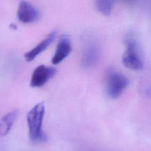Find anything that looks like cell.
Returning <instances> with one entry per match:
<instances>
[{"label": "cell", "instance_id": "cell-5", "mask_svg": "<svg viewBox=\"0 0 151 151\" xmlns=\"http://www.w3.org/2000/svg\"><path fill=\"white\" fill-rule=\"evenodd\" d=\"M17 15L18 19L24 24L35 22L40 17L38 10L31 4L24 0L19 4Z\"/></svg>", "mask_w": 151, "mask_h": 151}, {"label": "cell", "instance_id": "cell-6", "mask_svg": "<svg viewBox=\"0 0 151 151\" xmlns=\"http://www.w3.org/2000/svg\"><path fill=\"white\" fill-rule=\"evenodd\" d=\"M71 51V44L68 37L65 35L61 37L51 59V63L54 65L60 64L69 55Z\"/></svg>", "mask_w": 151, "mask_h": 151}, {"label": "cell", "instance_id": "cell-9", "mask_svg": "<svg viewBox=\"0 0 151 151\" xmlns=\"http://www.w3.org/2000/svg\"><path fill=\"white\" fill-rule=\"evenodd\" d=\"M99 54V48L95 42H87L83 58V63L84 66L88 67L93 64L97 59Z\"/></svg>", "mask_w": 151, "mask_h": 151}, {"label": "cell", "instance_id": "cell-3", "mask_svg": "<svg viewBox=\"0 0 151 151\" xmlns=\"http://www.w3.org/2000/svg\"><path fill=\"white\" fill-rule=\"evenodd\" d=\"M129 85L128 78L120 73L109 70L106 75L107 94L113 99L119 97Z\"/></svg>", "mask_w": 151, "mask_h": 151}, {"label": "cell", "instance_id": "cell-4", "mask_svg": "<svg viewBox=\"0 0 151 151\" xmlns=\"http://www.w3.org/2000/svg\"><path fill=\"white\" fill-rule=\"evenodd\" d=\"M57 70L54 67L40 65L37 67L32 74L30 86L40 87L45 84L56 74Z\"/></svg>", "mask_w": 151, "mask_h": 151}, {"label": "cell", "instance_id": "cell-1", "mask_svg": "<svg viewBox=\"0 0 151 151\" xmlns=\"http://www.w3.org/2000/svg\"><path fill=\"white\" fill-rule=\"evenodd\" d=\"M44 114V103L40 102L35 105L27 114L29 137L33 142H44L47 139V136L42 129Z\"/></svg>", "mask_w": 151, "mask_h": 151}, {"label": "cell", "instance_id": "cell-11", "mask_svg": "<svg viewBox=\"0 0 151 151\" xmlns=\"http://www.w3.org/2000/svg\"><path fill=\"white\" fill-rule=\"evenodd\" d=\"M9 27H10V28H11V29H17V25L15 24H10V25H9Z\"/></svg>", "mask_w": 151, "mask_h": 151}, {"label": "cell", "instance_id": "cell-12", "mask_svg": "<svg viewBox=\"0 0 151 151\" xmlns=\"http://www.w3.org/2000/svg\"><path fill=\"white\" fill-rule=\"evenodd\" d=\"M119 1H122V2H127V3H129V2H133V1H135V0H119Z\"/></svg>", "mask_w": 151, "mask_h": 151}, {"label": "cell", "instance_id": "cell-8", "mask_svg": "<svg viewBox=\"0 0 151 151\" xmlns=\"http://www.w3.org/2000/svg\"><path fill=\"white\" fill-rule=\"evenodd\" d=\"M19 114V111L17 109L12 110L0 119V136L6 135L11 130L14 123H15Z\"/></svg>", "mask_w": 151, "mask_h": 151}, {"label": "cell", "instance_id": "cell-7", "mask_svg": "<svg viewBox=\"0 0 151 151\" xmlns=\"http://www.w3.org/2000/svg\"><path fill=\"white\" fill-rule=\"evenodd\" d=\"M56 35L57 32L55 31L50 32L45 39L41 41L32 49L25 54L24 57L25 60L28 62H30L34 60L37 55L46 50L47 48L52 43V42L55 40Z\"/></svg>", "mask_w": 151, "mask_h": 151}, {"label": "cell", "instance_id": "cell-2", "mask_svg": "<svg viewBox=\"0 0 151 151\" xmlns=\"http://www.w3.org/2000/svg\"><path fill=\"white\" fill-rule=\"evenodd\" d=\"M126 51L122 57V63L127 68L140 70L143 67V61L140 54L139 45L132 37L125 40Z\"/></svg>", "mask_w": 151, "mask_h": 151}, {"label": "cell", "instance_id": "cell-10", "mask_svg": "<svg viewBox=\"0 0 151 151\" xmlns=\"http://www.w3.org/2000/svg\"><path fill=\"white\" fill-rule=\"evenodd\" d=\"M114 0H96L97 9L102 14L109 15L110 14Z\"/></svg>", "mask_w": 151, "mask_h": 151}]
</instances>
